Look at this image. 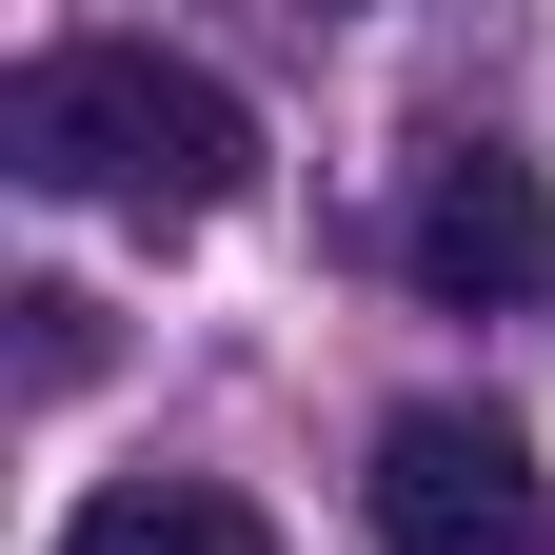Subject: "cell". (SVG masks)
<instances>
[{"label": "cell", "instance_id": "1", "mask_svg": "<svg viewBox=\"0 0 555 555\" xmlns=\"http://www.w3.org/2000/svg\"><path fill=\"white\" fill-rule=\"evenodd\" d=\"M0 159H21L40 198H119V219H219V198L258 179V119L238 80H198L179 40H40L21 80H0Z\"/></svg>", "mask_w": 555, "mask_h": 555}, {"label": "cell", "instance_id": "2", "mask_svg": "<svg viewBox=\"0 0 555 555\" xmlns=\"http://www.w3.org/2000/svg\"><path fill=\"white\" fill-rule=\"evenodd\" d=\"M377 555H535V437L476 397H416L377 437Z\"/></svg>", "mask_w": 555, "mask_h": 555}, {"label": "cell", "instance_id": "3", "mask_svg": "<svg viewBox=\"0 0 555 555\" xmlns=\"http://www.w3.org/2000/svg\"><path fill=\"white\" fill-rule=\"evenodd\" d=\"M397 258H416V298H456V318H535L555 298V179L496 159V139H456V159L416 179Z\"/></svg>", "mask_w": 555, "mask_h": 555}, {"label": "cell", "instance_id": "5", "mask_svg": "<svg viewBox=\"0 0 555 555\" xmlns=\"http://www.w3.org/2000/svg\"><path fill=\"white\" fill-rule=\"evenodd\" d=\"M21 318H40V337H21V377H40V397H60V377L100 358V298H21Z\"/></svg>", "mask_w": 555, "mask_h": 555}, {"label": "cell", "instance_id": "4", "mask_svg": "<svg viewBox=\"0 0 555 555\" xmlns=\"http://www.w3.org/2000/svg\"><path fill=\"white\" fill-rule=\"evenodd\" d=\"M60 555H278L258 496H219V476H100L80 516H60Z\"/></svg>", "mask_w": 555, "mask_h": 555}]
</instances>
